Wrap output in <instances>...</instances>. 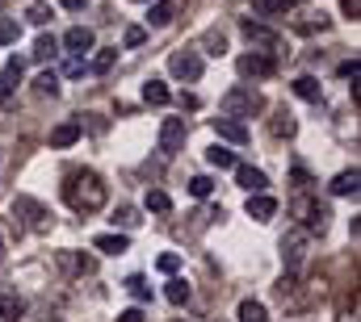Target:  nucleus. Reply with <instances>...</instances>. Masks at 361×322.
<instances>
[{
	"mask_svg": "<svg viewBox=\"0 0 361 322\" xmlns=\"http://www.w3.org/2000/svg\"><path fill=\"white\" fill-rule=\"evenodd\" d=\"M105 180L97 176V172H68V180H63V201L76 210V214H97L101 205H105Z\"/></svg>",
	"mask_w": 361,
	"mask_h": 322,
	"instance_id": "f257e3e1",
	"label": "nucleus"
},
{
	"mask_svg": "<svg viewBox=\"0 0 361 322\" xmlns=\"http://www.w3.org/2000/svg\"><path fill=\"white\" fill-rule=\"evenodd\" d=\"M219 109H223V117H231V122H244V117H257V113H265V96H261L252 84H240V88H227V92H223Z\"/></svg>",
	"mask_w": 361,
	"mask_h": 322,
	"instance_id": "f03ea898",
	"label": "nucleus"
},
{
	"mask_svg": "<svg viewBox=\"0 0 361 322\" xmlns=\"http://www.w3.org/2000/svg\"><path fill=\"white\" fill-rule=\"evenodd\" d=\"M290 214L302 222V231H307V235H311V231H324V226H328V218H332V214H328V205H324L319 197H307V193H298V197L290 201Z\"/></svg>",
	"mask_w": 361,
	"mask_h": 322,
	"instance_id": "7ed1b4c3",
	"label": "nucleus"
},
{
	"mask_svg": "<svg viewBox=\"0 0 361 322\" xmlns=\"http://www.w3.org/2000/svg\"><path fill=\"white\" fill-rule=\"evenodd\" d=\"M307 247H311V235H307L302 226H290V231L281 235V259H286V268H290V272H294V268H302Z\"/></svg>",
	"mask_w": 361,
	"mask_h": 322,
	"instance_id": "20e7f679",
	"label": "nucleus"
},
{
	"mask_svg": "<svg viewBox=\"0 0 361 322\" xmlns=\"http://www.w3.org/2000/svg\"><path fill=\"white\" fill-rule=\"evenodd\" d=\"M169 72H173L177 80H189V84L202 80V55L180 46V51H173V55H169Z\"/></svg>",
	"mask_w": 361,
	"mask_h": 322,
	"instance_id": "39448f33",
	"label": "nucleus"
},
{
	"mask_svg": "<svg viewBox=\"0 0 361 322\" xmlns=\"http://www.w3.org/2000/svg\"><path fill=\"white\" fill-rule=\"evenodd\" d=\"M235 67H240V76H244V80H269L273 72H277L273 55H261V51H252V55H240V59H235Z\"/></svg>",
	"mask_w": 361,
	"mask_h": 322,
	"instance_id": "423d86ee",
	"label": "nucleus"
},
{
	"mask_svg": "<svg viewBox=\"0 0 361 322\" xmlns=\"http://www.w3.org/2000/svg\"><path fill=\"white\" fill-rule=\"evenodd\" d=\"M13 214H17V218H25L34 231H47V226H51L47 205H42V201H34V197H13Z\"/></svg>",
	"mask_w": 361,
	"mask_h": 322,
	"instance_id": "0eeeda50",
	"label": "nucleus"
},
{
	"mask_svg": "<svg viewBox=\"0 0 361 322\" xmlns=\"http://www.w3.org/2000/svg\"><path fill=\"white\" fill-rule=\"evenodd\" d=\"M185 134H189L185 130V117H164L160 122V151L164 155H177L180 147H185Z\"/></svg>",
	"mask_w": 361,
	"mask_h": 322,
	"instance_id": "6e6552de",
	"label": "nucleus"
},
{
	"mask_svg": "<svg viewBox=\"0 0 361 322\" xmlns=\"http://www.w3.org/2000/svg\"><path fill=\"white\" fill-rule=\"evenodd\" d=\"M240 34L248 38V46H261V55L277 46V34H273L269 25H257V21H244V25H240Z\"/></svg>",
	"mask_w": 361,
	"mask_h": 322,
	"instance_id": "1a4fd4ad",
	"label": "nucleus"
},
{
	"mask_svg": "<svg viewBox=\"0 0 361 322\" xmlns=\"http://www.w3.org/2000/svg\"><path fill=\"white\" fill-rule=\"evenodd\" d=\"M21 76H25V59L13 55V59L4 63V76H0V105H8V92L21 84Z\"/></svg>",
	"mask_w": 361,
	"mask_h": 322,
	"instance_id": "9d476101",
	"label": "nucleus"
},
{
	"mask_svg": "<svg viewBox=\"0 0 361 322\" xmlns=\"http://www.w3.org/2000/svg\"><path fill=\"white\" fill-rule=\"evenodd\" d=\"M235 180H240V188H248V193H265V188H269V176H265L261 167H248V163H235Z\"/></svg>",
	"mask_w": 361,
	"mask_h": 322,
	"instance_id": "9b49d317",
	"label": "nucleus"
},
{
	"mask_svg": "<svg viewBox=\"0 0 361 322\" xmlns=\"http://www.w3.org/2000/svg\"><path fill=\"white\" fill-rule=\"evenodd\" d=\"M244 210H248L252 222H269L273 214H277V201L265 197V193H248V205H244Z\"/></svg>",
	"mask_w": 361,
	"mask_h": 322,
	"instance_id": "f8f14e48",
	"label": "nucleus"
},
{
	"mask_svg": "<svg viewBox=\"0 0 361 322\" xmlns=\"http://www.w3.org/2000/svg\"><path fill=\"white\" fill-rule=\"evenodd\" d=\"M214 134L227 139V143H235V147L248 143V126L244 122H231V117H214Z\"/></svg>",
	"mask_w": 361,
	"mask_h": 322,
	"instance_id": "ddd939ff",
	"label": "nucleus"
},
{
	"mask_svg": "<svg viewBox=\"0 0 361 322\" xmlns=\"http://www.w3.org/2000/svg\"><path fill=\"white\" fill-rule=\"evenodd\" d=\"M92 42H97V38H92L89 25H76V30H68V34H63V46H68L76 59H80L85 51H92Z\"/></svg>",
	"mask_w": 361,
	"mask_h": 322,
	"instance_id": "4468645a",
	"label": "nucleus"
},
{
	"mask_svg": "<svg viewBox=\"0 0 361 322\" xmlns=\"http://www.w3.org/2000/svg\"><path fill=\"white\" fill-rule=\"evenodd\" d=\"M357 188H361V172L357 167H345V172L332 180V197H357Z\"/></svg>",
	"mask_w": 361,
	"mask_h": 322,
	"instance_id": "2eb2a0df",
	"label": "nucleus"
},
{
	"mask_svg": "<svg viewBox=\"0 0 361 322\" xmlns=\"http://www.w3.org/2000/svg\"><path fill=\"white\" fill-rule=\"evenodd\" d=\"M80 130H85L80 122H59V126L51 130V147H72V143L80 139Z\"/></svg>",
	"mask_w": 361,
	"mask_h": 322,
	"instance_id": "dca6fc26",
	"label": "nucleus"
},
{
	"mask_svg": "<svg viewBox=\"0 0 361 322\" xmlns=\"http://www.w3.org/2000/svg\"><path fill=\"white\" fill-rule=\"evenodd\" d=\"M269 130H273V139H294V134H298V122H294V113L277 109L273 122H269Z\"/></svg>",
	"mask_w": 361,
	"mask_h": 322,
	"instance_id": "f3484780",
	"label": "nucleus"
},
{
	"mask_svg": "<svg viewBox=\"0 0 361 322\" xmlns=\"http://www.w3.org/2000/svg\"><path fill=\"white\" fill-rule=\"evenodd\" d=\"M173 17H177V0H156V4H152V13H147V25H156V30H160V25H169Z\"/></svg>",
	"mask_w": 361,
	"mask_h": 322,
	"instance_id": "a211bd4d",
	"label": "nucleus"
},
{
	"mask_svg": "<svg viewBox=\"0 0 361 322\" xmlns=\"http://www.w3.org/2000/svg\"><path fill=\"white\" fill-rule=\"evenodd\" d=\"M92 247H97V251H105V255H122V251L130 247V239L114 231V235H97V239H92Z\"/></svg>",
	"mask_w": 361,
	"mask_h": 322,
	"instance_id": "6ab92c4d",
	"label": "nucleus"
},
{
	"mask_svg": "<svg viewBox=\"0 0 361 322\" xmlns=\"http://www.w3.org/2000/svg\"><path fill=\"white\" fill-rule=\"evenodd\" d=\"M25 314V302L17 297V293H0V318L4 322H17Z\"/></svg>",
	"mask_w": 361,
	"mask_h": 322,
	"instance_id": "aec40b11",
	"label": "nucleus"
},
{
	"mask_svg": "<svg viewBox=\"0 0 361 322\" xmlns=\"http://www.w3.org/2000/svg\"><path fill=\"white\" fill-rule=\"evenodd\" d=\"M143 205H147V214H169V210H173V197H169L164 188H147Z\"/></svg>",
	"mask_w": 361,
	"mask_h": 322,
	"instance_id": "412c9836",
	"label": "nucleus"
},
{
	"mask_svg": "<svg viewBox=\"0 0 361 322\" xmlns=\"http://www.w3.org/2000/svg\"><path fill=\"white\" fill-rule=\"evenodd\" d=\"M294 92H298L302 101H311V105L324 101V92H319V80H315V76H298V80H294Z\"/></svg>",
	"mask_w": 361,
	"mask_h": 322,
	"instance_id": "4be33fe9",
	"label": "nucleus"
},
{
	"mask_svg": "<svg viewBox=\"0 0 361 322\" xmlns=\"http://www.w3.org/2000/svg\"><path fill=\"white\" fill-rule=\"evenodd\" d=\"M55 55H59V38H55V34H42V38L34 42V59L47 63V59H55Z\"/></svg>",
	"mask_w": 361,
	"mask_h": 322,
	"instance_id": "5701e85b",
	"label": "nucleus"
},
{
	"mask_svg": "<svg viewBox=\"0 0 361 322\" xmlns=\"http://www.w3.org/2000/svg\"><path fill=\"white\" fill-rule=\"evenodd\" d=\"M240 322H269V310H265V302H240Z\"/></svg>",
	"mask_w": 361,
	"mask_h": 322,
	"instance_id": "b1692460",
	"label": "nucleus"
},
{
	"mask_svg": "<svg viewBox=\"0 0 361 322\" xmlns=\"http://www.w3.org/2000/svg\"><path fill=\"white\" fill-rule=\"evenodd\" d=\"M139 222H143V218H139V210H135V205H118V210H114V226H122V231H135Z\"/></svg>",
	"mask_w": 361,
	"mask_h": 322,
	"instance_id": "393cba45",
	"label": "nucleus"
},
{
	"mask_svg": "<svg viewBox=\"0 0 361 322\" xmlns=\"http://www.w3.org/2000/svg\"><path fill=\"white\" fill-rule=\"evenodd\" d=\"M143 101H147V105H169V88H164V80L143 84Z\"/></svg>",
	"mask_w": 361,
	"mask_h": 322,
	"instance_id": "a878e982",
	"label": "nucleus"
},
{
	"mask_svg": "<svg viewBox=\"0 0 361 322\" xmlns=\"http://www.w3.org/2000/svg\"><path fill=\"white\" fill-rule=\"evenodd\" d=\"M202 46H206V55H223L227 51V34L223 30H206L202 34Z\"/></svg>",
	"mask_w": 361,
	"mask_h": 322,
	"instance_id": "bb28decb",
	"label": "nucleus"
},
{
	"mask_svg": "<svg viewBox=\"0 0 361 322\" xmlns=\"http://www.w3.org/2000/svg\"><path fill=\"white\" fill-rule=\"evenodd\" d=\"M206 160H210V167H219V172H227V167H235V155H231L227 147H219V143H214V147L206 151Z\"/></svg>",
	"mask_w": 361,
	"mask_h": 322,
	"instance_id": "cd10ccee",
	"label": "nucleus"
},
{
	"mask_svg": "<svg viewBox=\"0 0 361 322\" xmlns=\"http://www.w3.org/2000/svg\"><path fill=\"white\" fill-rule=\"evenodd\" d=\"M126 293H130L135 302H152V285H147L143 276H126Z\"/></svg>",
	"mask_w": 361,
	"mask_h": 322,
	"instance_id": "c85d7f7f",
	"label": "nucleus"
},
{
	"mask_svg": "<svg viewBox=\"0 0 361 322\" xmlns=\"http://www.w3.org/2000/svg\"><path fill=\"white\" fill-rule=\"evenodd\" d=\"M114 63H118V51H97V55H92V63H89V72L105 76V72H109Z\"/></svg>",
	"mask_w": 361,
	"mask_h": 322,
	"instance_id": "c756f323",
	"label": "nucleus"
},
{
	"mask_svg": "<svg viewBox=\"0 0 361 322\" xmlns=\"http://www.w3.org/2000/svg\"><path fill=\"white\" fill-rule=\"evenodd\" d=\"M294 4H298V0H257V8H261V13H273V17L294 13Z\"/></svg>",
	"mask_w": 361,
	"mask_h": 322,
	"instance_id": "7c9ffc66",
	"label": "nucleus"
},
{
	"mask_svg": "<svg viewBox=\"0 0 361 322\" xmlns=\"http://www.w3.org/2000/svg\"><path fill=\"white\" fill-rule=\"evenodd\" d=\"M164 297H169L173 306H185V302H189V285H185V281H177V276H173V281H169V289H164Z\"/></svg>",
	"mask_w": 361,
	"mask_h": 322,
	"instance_id": "2f4dec72",
	"label": "nucleus"
},
{
	"mask_svg": "<svg viewBox=\"0 0 361 322\" xmlns=\"http://www.w3.org/2000/svg\"><path fill=\"white\" fill-rule=\"evenodd\" d=\"M17 38H21V25L13 17H0V46H13Z\"/></svg>",
	"mask_w": 361,
	"mask_h": 322,
	"instance_id": "473e14b6",
	"label": "nucleus"
},
{
	"mask_svg": "<svg viewBox=\"0 0 361 322\" xmlns=\"http://www.w3.org/2000/svg\"><path fill=\"white\" fill-rule=\"evenodd\" d=\"M189 193H193L197 201H206V197L214 193V180H210V176H193V180H189Z\"/></svg>",
	"mask_w": 361,
	"mask_h": 322,
	"instance_id": "72a5a7b5",
	"label": "nucleus"
},
{
	"mask_svg": "<svg viewBox=\"0 0 361 322\" xmlns=\"http://www.w3.org/2000/svg\"><path fill=\"white\" fill-rule=\"evenodd\" d=\"M34 88H38L42 96H59V76H55V72H42V76L34 80Z\"/></svg>",
	"mask_w": 361,
	"mask_h": 322,
	"instance_id": "f704fd0d",
	"label": "nucleus"
},
{
	"mask_svg": "<svg viewBox=\"0 0 361 322\" xmlns=\"http://www.w3.org/2000/svg\"><path fill=\"white\" fill-rule=\"evenodd\" d=\"M25 17H30L34 25H47V21H51V4H42V0H34V4L25 8Z\"/></svg>",
	"mask_w": 361,
	"mask_h": 322,
	"instance_id": "c9c22d12",
	"label": "nucleus"
},
{
	"mask_svg": "<svg viewBox=\"0 0 361 322\" xmlns=\"http://www.w3.org/2000/svg\"><path fill=\"white\" fill-rule=\"evenodd\" d=\"M156 268H160L164 276H173V272H177V268H180V255H177V251H164V255L156 259Z\"/></svg>",
	"mask_w": 361,
	"mask_h": 322,
	"instance_id": "e433bc0d",
	"label": "nucleus"
},
{
	"mask_svg": "<svg viewBox=\"0 0 361 322\" xmlns=\"http://www.w3.org/2000/svg\"><path fill=\"white\" fill-rule=\"evenodd\" d=\"M122 42H126V46H143V42H147V30H143V25H130Z\"/></svg>",
	"mask_w": 361,
	"mask_h": 322,
	"instance_id": "4c0bfd02",
	"label": "nucleus"
},
{
	"mask_svg": "<svg viewBox=\"0 0 361 322\" xmlns=\"http://www.w3.org/2000/svg\"><path fill=\"white\" fill-rule=\"evenodd\" d=\"M85 72H89V63H85V59H68V63H63V76H72V80H76V76H85Z\"/></svg>",
	"mask_w": 361,
	"mask_h": 322,
	"instance_id": "58836bf2",
	"label": "nucleus"
},
{
	"mask_svg": "<svg viewBox=\"0 0 361 322\" xmlns=\"http://www.w3.org/2000/svg\"><path fill=\"white\" fill-rule=\"evenodd\" d=\"M118 322H147V314H143L139 306H130V310H122V314H118Z\"/></svg>",
	"mask_w": 361,
	"mask_h": 322,
	"instance_id": "ea45409f",
	"label": "nucleus"
},
{
	"mask_svg": "<svg viewBox=\"0 0 361 322\" xmlns=\"http://www.w3.org/2000/svg\"><path fill=\"white\" fill-rule=\"evenodd\" d=\"M357 72H361V63H357V59L341 63V80H357Z\"/></svg>",
	"mask_w": 361,
	"mask_h": 322,
	"instance_id": "a19ab883",
	"label": "nucleus"
},
{
	"mask_svg": "<svg viewBox=\"0 0 361 322\" xmlns=\"http://www.w3.org/2000/svg\"><path fill=\"white\" fill-rule=\"evenodd\" d=\"M341 8H345V17H353V21L361 17V0H341Z\"/></svg>",
	"mask_w": 361,
	"mask_h": 322,
	"instance_id": "79ce46f5",
	"label": "nucleus"
},
{
	"mask_svg": "<svg viewBox=\"0 0 361 322\" xmlns=\"http://www.w3.org/2000/svg\"><path fill=\"white\" fill-rule=\"evenodd\" d=\"M197 105H202V101H197L193 92H180V109H197Z\"/></svg>",
	"mask_w": 361,
	"mask_h": 322,
	"instance_id": "37998d69",
	"label": "nucleus"
},
{
	"mask_svg": "<svg viewBox=\"0 0 361 322\" xmlns=\"http://www.w3.org/2000/svg\"><path fill=\"white\" fill-rule=\"evenodd\" d=\"M59 4H63V8H72V13H80V8H85L89 0H59Z\"/></svg>",
	"mask_w": 361,
	"mask_h": 322,
	"instance_id": "c03bdc74",
	"label": "nucleus"
},
{
	"mask_svg": "<svg viewBox=\"0 0 361 322\" xmlns=\"http://www.w3.org/2000/svg\"><path fill=\"white\" fill-rule=\"evenodd\" d=\"M0 259H4V239H0Z\"/></svg>",
	"mask_w": 361,
	"mask_h": 322,
	"instance_id": "a18cd8bd",
	"label": "nucleus"
},
{
	"mask_svg": "<svg viewBox=\"0 0 361 322\" xmlns=\"http://www.w3.org/2000/svg\"><path fill=\"white\" fill-rule=\"evenodd\" d=\"M341 322H357V318H341Z\"/></svg>",
	"mask_w": 361,
	"mask_h": 322,
	"instance_id": "49530a36",
	"label": "nucleus"
}]
</instances>
